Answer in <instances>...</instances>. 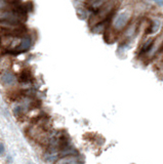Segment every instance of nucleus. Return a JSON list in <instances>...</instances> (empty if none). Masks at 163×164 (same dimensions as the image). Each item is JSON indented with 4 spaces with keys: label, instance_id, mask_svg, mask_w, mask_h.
Instances as JSON below:
<instances>
[{
    "label": "nucleus",
    "instance_id": "obj_4",
    "mask_svg": "<svg viewBox=\"0 0 163 164\" xmlns=\"http://www.w3.org/2000/svg\"><path fill=\"white\" fill-rule=\"evenodd\" d=\"M18 81L21 82V83H30V82H32L33 76L30 70L25 69L23 70V71H21L18 76Z\"/></svg>",
    "mask_w": 163,
    "mask_h": 164
},
{
    "label": "nucleus",
    "instance_id": "obj_2",
    "mask_svg": "<svg viewBox=\"0 0 163 164\" xmlns=\"http://www.w3.org/2000/svg\"><path fill=\"white\" fill-rule=\"evenodd\" d=\"M129 21V14L128 13H121L118 14V17L115 19L113 23V28L116 31H120L127 25Z\"/></svg>",
    "mask_w": 163,
    "mask_h": 164
},
{
    "label": "nucleus",
    "instance_id": "obj_1",
    "mask_svg": "<svg viewBox=\"0 0 163 164\" xmlns=\"http://www.w3.org/2000/svg\"><path fill=\"white\" fill-rule=\"evenodd\" d=\"M0 80H1V83L4 84L5 86H14L18 81L14 74L8 70H3L2 73L0 74Z\"/></svg>",
    "mask_w": 163,
    "mask_h": 164
},
{
    "label": "nucleus",
    "instance_id": "obj_3",
    "mask_svg": "<svg viewBox=\"0 0 163 164\" xmlns=\"http://www.w3.org/2000/svg\"><path fill=\"white\" fill-rule=\"evenodd\" d=\"M32 43H33L32 37L29 36V35H27V34L23 35L20 47H19V53H23V52H28L31 46H32Z\"/></svg>",
    "mask_w": 163,
    "mask_h": 164
},
{
    "label": "nucleus",
    "instance_id": "obj_10",
    "mask_svg": "<svg viewBox=\"0 0 163 164\" xmlns=\"http://www.w3.org/2000/svg\"><path fill=\"white\" fill-rule=\"evenodd\" d=\"M28 164H33V163H28Z\"/></svg>",
    "mask_w": 163,
    "mask_h": 164
},
{
    "label": "nucleus",
    "instance_id": "obj_7",
    "mask_svg": "<svg viewBox=\"0 0 163 164\" xmlns=\"http://www.w3.org/2000/svg\"><path fill=\"white\" fill-rule=\"evenodd\" d=\"M60 164H80V163L78 160L75 158H68V159L63 160Z\"/></svg>",
    "mask_w": 163,
    "mask_h": 164
},
{
    "label": "nucleus",
    "instance_id": "obj_9",
    "mask_svg": "<svg viewBox=\"0 0 163 164\" xmlns=\"http://www.w3.org/2000/svg\"><path fill=\"white\" fill-rule=\"evenodd\" d=\"M153 1L159 6H163V0H153Z\"/></svg>",
    "mask_w": 163,
    "mask_h": 164
},
{
    "label": "nucleus",
    "instance_id": "obj_6",
    "mask_svg": "<svg viewBox=\"0 0 163 164\" xmlns=\"http://www.w3.org/2000/svg\"><path fill=\"white\" fill-rule=\"evenodd\" d=\"M159 27H160V23H159L158 21L152 22V25H151V28L149 29L148 33H149V34H152V33L157 32L158 29H159Z\"/></svg>",
    "mask_w": 163,
    "mask_h": 164
},
{
    "label": "nucleus",
    "instance_id": "obj_8",
    "mask_svg": "<svg viewBox=\"0 0 163 164\" xmlns=\"http://www.w3.org/2000/svg\"><path fill=\"white\" fill-rule=\"evenodd\" d=\"M5 152V149H4V145H3L2 143H0V156H2L4 154Z\"/></svg>",
    "mask_w": 163,
    "mask_h": 164
},
{
    "label": "nucleus",
    "instance_id": "obj_5",
    "mask_svg": "<svg viewBox=\"0 0 163 164\" xmlns=\"http://www.w3.org/2000/svg\"><path fill=\"white\" fill-rule=\"evenodd\" d=\"M153 44H154V39L152 38H150L148 39L146 42H145V44H144V46L142 47V50H141V52H149V50L153 47Z\"/></svg>",
    "mask_w": 163,
    "mask_h": 164
}]
</instances>
